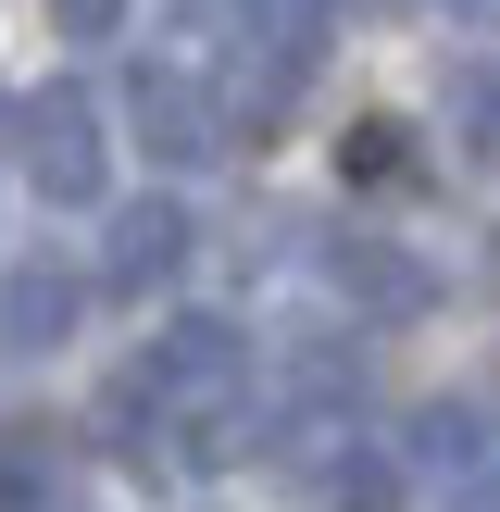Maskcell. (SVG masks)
<instances>
[{
  "label": "cell",
  "instance_id": "11",
  "mask_svg": "<svg viewBox=\"0 0 500 512\" xmlns=\"http://www.w3.org/2000/svg\"><path fill=\"white\" fill-rule=\"evenodd\" d=\"M450 125H463L475 150H500V75H488V63H463V75H450Z\"/></svg>",
  "mask_w": 500,
  "mask_h": 512
},
{
  "label": "cell",
  "instance_id": "13",
  "mask_svg": "<svg viewBox=\"0 0 500 512\" xmlns=\"http://www.w3.org/2000/svg\"><path fill=\"white\" fill-rule=\"evenodd\" d=\"M450 512H500V450H488L475 475H450Z\"/></svg>",
  "mask_w": 500,
  "mask_h": 512
},
{
  "label": "cell",
  "instance_id": "4",
  "mask_svg": "<svg viewBox=\"0 0 500 512\" xmlns=\"http://www.w3.org/2000/svg\"><path fill=\"white\" fill-rule=\"evenodd\" d=\"M188 263V213H175V200H125L113 213V238H100V288H163V275Z\"/></svg>",
  "mask_w": 500,
  "mask_h": 512
},
{
  "label": "cell",
  "instance_id": "12",
  "mask_svg": "<svg viewBox=\"0 0 500 512\" xmlns=\"http://www.w3.org/2000/svg\"><path fill=\"white\" fill-rule=\"evenodd\" d=\"M50 25H63V38H113L125 0H50Z\"/></svg>",
  "mask_w": 500,
  "mask_h": 512
},
{
  "label": "cell",
  "instance_id": "8",
  "mask_svg": "<svg viewBox=\"0 0 500 512\" xmlns=\"http://www.w3.org/2000/svg\"><path fill=\"white\" fill-rule=\"evenodd\" d=\"M413 450H425L438 475H475V463H488V413H475V400H438V413L413 425Z\"/></svg>",
  "mask_w": 500,
  "mask_h": 512
},
{
  "label": "cell",
  "instance_id": "3",
  "mask_svg": "<svg viewBox=\"0 0 500 512\" xmlns=\"http://www.w3.org/2000/svg\"><path fill=\"white\" fill-rule=\"evenodd\" d=\"M150 375H163L175 413H225V400L250 388V350H238V325H175V338L150 350Z\"/></svg>",
  "mask_w": 500,
  "mask_h": 512
},
{
  "label": "cell",
  "instance_id": "14",
  "mask_svg": "<svg viewBox=\"0 0 500 512\" xmlns=\"http://www.w3.org/2000/svg\"><path fill=\"white\" fill-rule=\"evenodd\" d=\"M463 13H488V25H500V0H463Z\"/></svg>",
  "mask_w": 500,
  "mask_h": 512
},
{
  "label": "cell",
  "instance_id": "9",
  "mask_svg": "<svg viewBox=\"0 0 500 512\" xmlns=\"http://www.w3.org/2000/svg\"><path fill=\"white\" fill-rule=\"evenodd\" d=\"M50 463H63L50 425H0V512H13V500H50Z\"/></svg>",
  "mask_w": 500,
  "mask_h": 512
},
{
  "label": "cell",
  "instance_id": "2",
  "mask_svg": "<svg viewBox=\"0 0 500 512\" xmlns=\"http://www.w3.org/2000/svg\"><path fill=\"white\" fill-rule=\"evenodd\" d=\"M125 113H138L150 163H213L225 150V113H213V88H200L188 63H138L125 75Z\"/></svg>",
  "mask_w": 500,
  "mask_h": 512
},
{
  "label": "cell",
  "instance_id": "6",
  "mask_svg": "<svg viewBox=\"0 0 500 512\" xmlns=\"http://www.w3.org/2000/svg\"><path fill=\"white\" fill-rule=\"evenodd\" d=\"M338 288L363 300V313H388V325H413L425 300H438V275H425L413 250H388V238H338Z\"/></svg>",
  "mask_w": 500,
  "mask_h": 512
},
{
  "label": "cell",
  "instance_id": "10",
  "mask_svg": "<svg viewBox=\"0 0 500 512\" xmlns=\"http://www.w3.org/2000/svg\"><path fill=\"white\" fill-rule=\"evenodd\" d=\"M325 500H338V512H400V475L375 463V450H338V475H325Z\"/></svg>",
  "mask_w": 500,
  "mask_h": 512
},
{
  "label": "cell",
  "instance_id": "5",
  "mask_svg": "<svg viewBox=\"0 0 500 512\" xmlns=\"http://www.w3.org/2000/svg\"><path fill=\"white\" fill-rule=\"evenodd\" d=\"M75 313H88V288H75L63 263H13L0 275V350H63Z\"/></svg>",
  "mask_w": 500,
  "mask_h": 512
},
{
  "label": "cell",
  "instance_id": "7",
  "mask_svg": "<svg viewBox=\"0 0 500 512\" xmlns=\"http://www.w3.org/2000/svg\"><path fill=\"white\" fill-rule=\"evenodd\" d=\"M338 175H350V188H400V175H413V125L363 113V125L338 138Z\"/></svg>",
  "mask_w": 500,
  "mask_h": 512
},
{
  "label": "cell",
  "instance_id": "1",
  "mask_svg": "<svg viewBox=\"0 0 500 512\" xmlns=\"http://www.w3.org/2000/svg\"><path fill=\"white\" fill-rule=\"evenodd\" d=\"M13 138H25L38 200H100V100L88 88H25L13 100Z\"/></svg>",
  "mask_w": 500,
  "mask_h": 512
}]
</instances>
